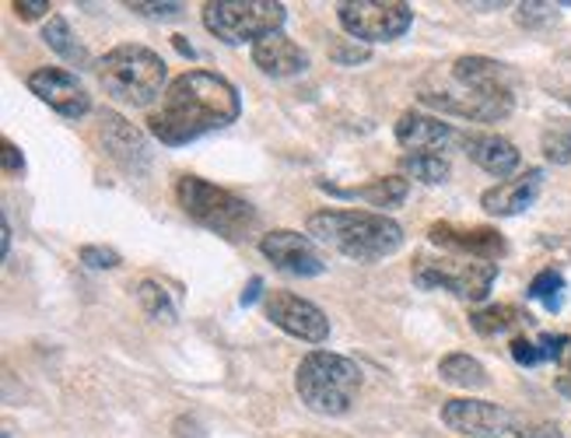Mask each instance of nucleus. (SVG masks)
Wrapping results in <instances>:
<instances>
[{"instance_id": "f257e3e1", "label": "nucleus", "mask_w": 571, "mask_h": 438, "mask_svg": "<svg viewBox=\"0 0 571 438\" xmlns=\"http://www.w3.org/2000/svg\"><path fill=\"white\" fill-rule=\"evenodd\" d=\"M242 99L236 84L214 70H186L175 78L162 105L148 116V134L165 148H183L214 130H225L239 119Z\"/></svg>"}, {"instance_id": "f03ea898", "label": "nucleus", "mask_w": 571, "mask_h": 438, "mask_svg": "<svg viewBox=\"0 0 571 438\" xmlns=\"http://www.w3.org/2000/svg\"><path fill=\"white\" fill-rule=\"evenodd\" d=\"M309 235L358 263H379L403 250V228L382 210H316Z\"/></svg>"}, {"instance_id": "7ed1b4c3", "label": "nucleus", "mask_w": 571, "mask_h": 438, "mask_svg": "<svg viewBox=\"0 0 571 438\" xmlns=\"http://www.w3.org/2000/svg\"><path fill=\"white\" fill-rule=\"evenodd\" d=\"M295 390L312 414L344 417L354 407V400H358L362 368L358 361L333 355V350H309V355L298 361Z\"/></svg>"}, {"instance_id": "20e7f679", "label": "nucleus", "mask_w": 571, "mask_h": 438, "mask_svg": "<svg viewBox=\"0 0 571 438\" xmlns=\"http://www.w3.org/2000/svg\"><path fill=\"white\" fill-rule=\"evenodd\" d=\"M165 78H169L165 60L155 49L137 43H123L110 49L99 64V81L105 88V95L116 99L119 105H134V110H148L155 99H162Z\"/></svg>"}, {"instance_id": "39448f33", "label": "nucleus", "mask_w": 571, "mask_h": 438, "mask_svg": "<svg viewBox=\"0 0 571 438\" xmlns=\"http://www.w3.org/2000/svg\"><path fill=\"white\" fill-rule=\"evenodd\" d=\"M175 200H180L183 215L190 221H196L201 228H207V232L221 235L228 242L245 239L260 221L253 204L201 180V175H183V180L175 183Z\"/></svg>"}, {"instance_id": "423d86ee", "label": "nucleus", "mask_w": 571, "mask_h": 438, "mask_svg": "<svg viewBox=\"0 0 571 438\" xmlns=\"http://www.w3.org/2000/svg\"><path fill=\"white\" fill-rule=\"evenodd\" d=\"M201 18L204 28L225 46H256L266 35L281 32L288 8L277 4V0H207Z\"/></svg>"}, {"instance_id": "0eeeda50", "label": "nucleus", "mask_w": 571, "mask_h": 438, "mask_svg": "<svg viewBox=\"0 0 571 438\" xmlns=\"http://www.w3.org/2000/svg\"><path fill=\"white\" fill-rule=\"evenodd\" d=\"M418 99L427 110H438L442 116H459L470 123H498L515 110L512 88H467L449 81L445 74H438V81L427 78Z\"/></svg>"}, {"instance_id": "6e6552de", "label": "nucleus", "mask_w": 571, "mask_h": 438, "mask_svg": "<svg viewBox=\"0 0 571 438\" xmlns=\"http://www.w3.org/2000/svg\"><path fill=\"white\" fill-rule=\"evenodd\" d=\"M498 280V263L467 260V256H418L414 285L424 291H449L459 302H484Z\"/></svg>"}, {"instance_id": "1a4fd4ad", "label": "nucleus", "mask_w": 571, "mask_h": 438, "mask_svg": "<svg viewBox=\"0 0 571 438\" xmlns=\"http://www.w3.org/2000/svg\"><path fill=\"white\" fill-rule=\"evenodd\" d=\"M336 22L351 39L376 46L407 35V28L414 25V8L403 0H347L336 8Z\"/></svg>"}, {"instance_id": "9d476101", "label": "nucleus", "mask_w": 571, "mask_h": 438, "mask_svg": "<svg viewBox=\"0 0 571 438\" xmlns=\"http://www.w3.org/2000/svg\"><path fill=\"white\" fill-rule=\"evenodd\" d=\"M263 312L277 330H284L295 341H306V344H327L330 341V315L301 295L266 291Z\"/></svg>"}, {"instance_id": "9b49d317", "label": "nucleus", "mask_w": 571, "mask_h": 438, "mask_svg": "<svg viewBox=\"0 0 571 438\" xmlns=\"http://www.w3.org/2000/svg\"><path fill=\"white\" fill-rule=\"evenodd\" d=\"M28 92L46 102L53 113H60L64 119H81L92 113V95L78 81V74H70L64 67H39L28 74Z\"/></svg>"}, {"instance_id": "f8f14e48", "label": "nucleus", "mask_w": 571, "mask_h": 438, "mask_svg": "<svg viewBox=\"0 0 571 438\" xmlns=\"http://www.w3.org/2000/svg\"><path fill=\"white\" fill-rule=\"evenodd\" d=\"M442 425L462 438H502L512 428V414L491 400L456 396L442 403Z\"/></svg>"}, {"instance_id": "ddd939ff", "label": "nucleus", "mask_w": 571, "mask_h": 438, "mask_svg": "<svg viewBox=\"0 0 571 438\" xmlns=\"http://www.w3.org/2000/svg\"><path fill=\"white\" fill-rule=\"evenodd\" d=\"M260 253L274 263L277 270L295 274V277H319L327 270L323 253L316 250L309 235L295 232V228H274L260 239Z\"/></svg>"}, {"instance_id": "4468645a", "label": "nucleus", "mask_w": 571, "mask_h": 438, "mask_svg": "<svg viewBox=\"0 0 571 438\" xmlns=\"http://www.w3.org/2000/svg\"><path fill=\"white\" fill-rule=\"evenodd\" d=\"M427 242L442 245V250H453L467 260H488V263H498L509 253V242L498 228H462L449 221H435L427 228Z\"/></svg>"}, {"instance_id": "2eb2a0df", "label": "nucleus", "mask_w": 571, "mask_h": 438, "mask_svg": "<svg viewBox=\"0 0 571 438\" xmlns=\"http://www.w3.org/2000/svg\"><path fill=\"white\" fill-rule=\"evenodd\" d=\"M99 137L105 151H110L113 162H119L127 172H145L151 165V151H148V140L140 134L134 123H127L119 113H102L99 123Z\"/></svg>"}, {"instance_id": "dca6fc26", "label": "nucleus", "mask_w": 571, "mask_h": 438, "mask_svg": "<svg viewBox=\"0 0 571 438\" xmlns=\"http://www.w3.org/2000/svg\"><path fill=\"white\" fill-rule=\"evenodd\" d=\"M540 189H544V169H526L523 175H515V180H505L480 193V207L494 218H515L533 207V200L540 197Z\"/></svg>"}, {"instance_id": "f3484780", "label": "nucleus", "mask_w": 571, "mask_h": 438, "mask_svg": "<svg viewBox=\"0 0 571 438\" xmlns=\"http://www.w3.org/2000/svg\"><path fill=\"white\" fill-rule=\"evenodd\" d=\"M456 140V130L449 123L427 113H403L397 119V145L410 154H438Z\"/></svg>"}, {"instance_id": "a211bd4d", "label": "nucleus", "mask_w": 571, "mask_h": 438, "mask_svg": "<svg viewBox=\"0 0 571 438\" xmlns=\"http://www.w3.org/2000/svg\"><path fill=\"white\" fill-rule=\"evenodd\" d=\"M253 64L266 78H295V74H306L309 70V53L295 39H288L284 32H274L253 46Z\"/></svg>"}, {"instance_id": "6ab92c4d", "label": "nucleus", "mask_w": 571, "mask_h": 438, "mask_svg": "<svg viewBox=\"0 0 571 438\" xmlns=\"http://www.w3.org/2000/svg\"><path fill=\"white\" fill-rule=\"evenodd\" d=\"M462 151L470 154V162H477L484 172L498 175V180H509L523 162L519 148L498 134H467L462 137Z\"/></svg>"}, {"instance_id": "aec40b11", "label": "nucleus", "mask_w": 571, "mask_h": 438, "mask_svg": "<svg viewBox=\"0 0 571 438\" xmlns=\"http://www.w3.org/2000/svg\"><path fill=\"white\" fill-rule=\"evenodd\" d=\"M319 189H327L330 197H344V200H365L368 207H400L410 193V180L407 175H382V180H372L365 186H330V183H319Z\"/></svg>"}, {"instance_id": "412c9836", "label": "nucleus", "mask_w": 571, "mask_h": 438, "mask_svg": "<svg viewBox=\"0 0 571 438\" xmlns=\"http://www.w3.org/2000/svg\"><path fill=\"white\" fill-rule=\"evenodd\" d=\"M445 78L467 88H512V70L491 57H456Z\"/></svg>"}, {"instance_id": "4be33fe9", "label": "nucleus", "mask_w": 571, "mask_h": 438, "mask_svg": "<svg viewBox=\"0 0 571 438\" xmlns=\"http://www.w3.org/2000/svg\"><path fill=\"white\" fill-rule=\"evenodd\" d=\"M438 376H442L445 385H456V390H484V385L491 382L488 368L480 365L477 358L462 355V350H456V355H445L438 361Z\"/></svg>"}, {"instance_id": "5701e85b", "label": "nucleus", "mask_w": 571, "mask_h": 438, "mask_svg": "<svg viewBox=\"0 0 571 438\" xmlns=\"http://www.w3.org/2000/svg\"><path fill=\"white\" fill-rule=\"evenodd\" d=\"M43 43H46L53 53H57L60 60H67V64H78V67L88 64V49L75 39V32H70V25H67L64 14H49V18H46V25H43Z\"/></svg>"}, {"instance_id": "b1692460", "label": "nucleus", "mask_w": 571, "mask_h": 438, "mask_svg": "<svg viewBox=\"0 0 571 438\" xmlns=\"http://www.w3.org/2000/svg\"><path fill=\"white\" fill-rule=\"evenodd\" d=\"M529 315L519 306H488L470 312V326L480 333V337H494V333H509L512 326L526 323Z\"/></svg>"}, {"instance_id": "393cba45", "label": "nucleus", "mask_w": 571, "mask_h": 438, "mask_svg": "<svg viewBox=\"0 0 571 438\" xmlns=\"http://www.w3.org/2000/svg\"><path fill=\"white\" fill-rule=\"evenodd\" d=\"M400 172L407 180H418L424 186H438L453 175V165H449V158H442V154H403Z\"/></svg>"}, {"instance_id": "a878e982", "label": "nucleus", "mask_w": 571, "mask_h": 438, "mask_svg": "<svg viewBox=\"0 0 571 438\" xmlns=\"http://www.w3.org/2000/svg\"><path fill=\"white\" fill-rule=\"evenodd\" d=\"M137 302H140V309H145L155 323H175V315H180L175 298L165 291V285H158V280H140V285H137Z\"/></svg>"}, {"instance_id": "bb28decb", "label": "nucleus", "mask_w": 571, "mask_h": 438, "mask_svg": "<svg viewBox=\"0 0 571 438\" xmlns=\"http://www.w3.org/2000/svg\"><path fill=\"white\" fill-rule=\"evenodd\" d=\"M529 298H537V302H544L550 312H558L561 302H564V277L558 270H540L537 277L529 280Z\"/></svg>"}, {"instance_id": "cd10ccee", "label": "nucleus", "mask_w": 571, "mask_h": 438, "mask_svg": "<svg viewBox=\"0 0 571 438\" xmlns=\"http://www.w3.org/2000/svg\"><path fill=\"white\" fill-rule=\"evenodd\" d=\"M558 4H544V0H526V4L515 8V22L526 32H544L550 25H558Z\"/></svg>"}, {"instance_id": "c85d7f7f", "label": "nucleus", "mask_w": 571, "mask_h": 438, "mask_svg": "<svg viewBox=\"0 0 571 438\" xmlns=\"http://www.w3.org/2000/svg\"><path fill=\"white\" fill-rule=\"evenodd\" d=\"M127 11H134L140 18H151V22H175V18L186 14V4H180V0H165V4H145V0H130Z\"/></svg>"}, {"instance_id": "c756f323", "label": "nucleus", "mask_w": 571, "mask_h": 438, "mask_svg": "<svg viewBox=\"0 0 571 438\" xmlns=\"http://www.w3.org/2000/svg\"><path fill=\"white\" fill-rule=\"evenodd\" d=\"M544 154H547V162L568 165V162H571V130L550 127V130L544 134Z\"/></svg>"}, {"instance_id": "7c9ffc66", "label": "nucleus", "mask_w": 571, "mask_h": 438, "mask_svg": "<svg viewBox=\"0 0 571 438\" xmlns=\"http://www.w3.org/2000/svg\"><path fill=\"white\" fill-rule=\"evenodd\" d=\"M78 256L84 267H92V270H116L123 263V256L116 250H110V245H81Z\"/></svg>"}, {"instance_id": "2f4dec72", "label": "nucleus", "mask_w": 571, "mask_h": 438, "mask_svg": "<svg viewBox=\"0 0 571 438\" xmlns=\"http://www.w3.org/2000/svg\"><path fill=\"white\" fill-rule=\"evenodd\" d=\"M330 57L341 64V67H358V64H365L372 57V46H365L358 39H344L341 46H333Z\"/></svg>"}, {"instance_id": "473e14b6", "label": "nucleus", "mask_w": 571, "mask_h": 438, "mask_svg": "<svg viewBox=\"0 0 571 438\" xmlns=\"http://www.w3.org/2000/svg\"><path fill=\"white\" fill-rule=\"evenodd\" d=\"M0 169H4V175H22L25 172V158L22 151H18L14 140H0Z\"/></svg>"}, {"instance_id": "72a5a7b5", "label": "nucleus", "mask_w": 571, "mask_h": 438, "mask_svg": "<svg viewBox=\"0 0 571 438\" xmlns=\"http://www.w3.org/2000/svg\"><path fill=\"white\" fill-rule=\"evenodd\" d=\"M571 341L564 337V333H544V337L537 341V347H540V358L544 361H558L561 355H564V347H568Z\"/></svg>"}, {"instance_id": "f704fd0d", "label": "nucleus", "mask_w": 571, "mask_h": 438, "mask_svg": "<svg viewBox=\"0 0 571 438\" xmlns=\"http://www.w3.org/2000/svg\"><path fill=\"white\" fill-rule=\"evenodd\" d=\"M512 358L519 361L523 368H533V365L544 361V358H540V347L533 344V341H526V337H515V341H512Z\"/></svg>"}, {"instance_id": "c9c22d12", "label": "nucleus", "mask_w": 571, "mask_h": 438, "mask_svg": "<svg viewBox=\"0 0 571 438\" xmlns=\"http://www.w3.org/2000/svg\"><path fill=\"white\" fill-rule=\"evenodd\" d=\"M515 435L519 438H564V431L555 425V420H529V425H523Z\"/></svg>"}, {"instance_id": "e433bc0d", "label": "nucleus", "mask_w": 571, "mask_h": 438, "mask_svg": "<svg viewBox=\"0 0 571 438\" xmlns=\"http://www.w3.org/2000/svg\"><path fill=\"white\" fill-rule=\"evenodd\" d=\"M49 11H53L49 0H14V14L22 22H35V18H46Z\"/></svg>"}, {"instance_id": "4c0bfd02", "label": "nucleus", "mask_w": 571, "mask_h": 438, "mask_svg": "<svg viewBox=\"0 0 571 438\" xmlns=\"http://www.w3.org/2000/svg\"><path fill=\"white\" fill-rule=\"evenodd\" d=\"M260 288H263V277H253V280H249V288L242 291V306H253L256 298H260Z\"/></svg>"}, {"instance_id": "58836bf2", "label": "nucleus", "mask_w": 571, "mask_h": 438, "mask_svg": "<svg viewBox=\"0 0 571 438\" xmlns=\"http://www.w3.org/2000/svg\"><path fill=\"white\" fill-rule=\"evenodd\" d=\"M8 250H11V224L4 218V228H0V256H8Z\"/></svg>"}, {"instance_id": "ea45409f", "label": "nucleus", "mask_w": 571, "mask_h": 438, "mask_svg": "<svg viewBox=\"0 0 571 438\" xmlns=\"http://www.w3.org/2000/svg\"><path fill=\"white\" fill-rule=\"evenodd\" d=\"M172 46H175V49H180V53H183V57H190V60L196 57V53H193V46H190V43L183 39V35H172Z\"/></svg>"}, {"instance_id": "a19ab883", "label": "nucleus", "mask_w": 571, "mask_h": 438, "mask_svg": "<svg viewBox=\"0 0 571 438\" xmlns=\"http://www.w3.org/2000/svg\"><path fill=\"white\" fill-rule=\"evenodd\" d=\"M555 390H558V393H561L564 400H571V376H558Z\"/></svg>"}, {"instance_id": "79ce46f5", "label": "nucleus", "mask_w": 571, "mask_h": 438, "mask_svg": "<svg viewBox=\"0 0 571 438\" xmlns=\"http://www.w3.org/2000/svg\"><path fill=\"white\" fill-rule=\"evenodd\" d=\"M561 102H564V105H571V92H561Z\"/></svg>"}]
</instances>
